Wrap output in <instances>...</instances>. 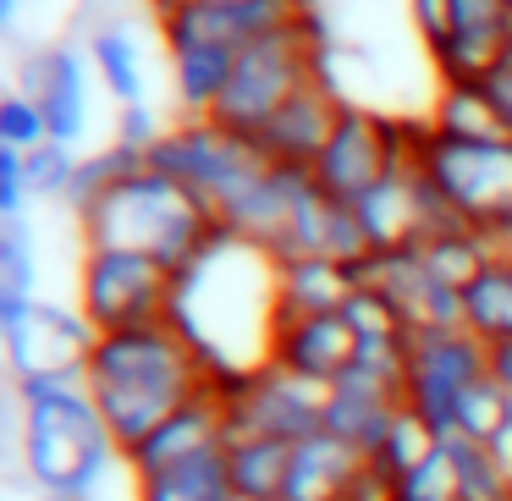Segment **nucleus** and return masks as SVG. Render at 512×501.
I'll list each match as a JSON object with an SVG mask.
<instances>
[{
	"mask_svg": "<svg viewBox=\"0 0 512 501\" xmlns=\"http://www.w3.org/2000/svg\"><path fill=\"white\" fill-rule=\"evenodd\" d=\"M166 320L193 342L215 386L259 375L265 364H276L281 259L221 226L204 243V254L171 276Z\"/></svg>",
	"mask_w": 512,
	"mask_h": 501,
	"instance_id": "obj_1",
	"label": "nucleus"
},
{
	"mask_svg": "<svg viewBox=\"0 0 512 501\" xmlns=\"http://www.w3.org/2000/svg\"><path fill=\"white\" fill-rule=\"evenodd\" d=\"M83 380H89V397L100 408L111 441L122 446V457L133 446H144L177 408H188L193 397H204L215 386L204 358L193 353V342L171 320L105 331L94 342Z\"/></svg>",
	"mask_w": 512,
	"mask_h": 501,
	"instance_id": "obj_2",
	"label": "nucleus"
},
{
	"mask_svg": "<svg viewBox=\"0 0 512 501\" xmlns=\"http://www.w3.org/2000/svg\"><path fill=\"white\" fill-rule=\"evenodd\" d=\"M17 408H23V463L28 479L50 496L94 501L122 446L111 441L100 408L89 397L83 375L17 380Z\"/></svg>",
	"mask_w": 512,
	"mask_h": 501,
	"instance_id": "obj_3",
	"label": "nucleus"
},
{
	"mask_svg": "<svg viewBox=\"0 0 512 501\" xmlns=\"http://www.w3.org/2000/svg\"><path fill=\"white\" fill-rule=\"evenodd\" d=\"M83 248H127V254H149L177 276L182 265L204 254L221 221L193 188H182L177 177L144 166L133 177H122L116 188H105L89 210H78Z\"/></svg>",
	"mask_w": 512,
	"mask_h": 501,
	"instance_id": "obj_4",
	"label": "nucleus"
},
{
	"mask_svg": "<svg viewBox=\"0 0 512 501\" xmlns=\"http://www.w3.org/2000/svg\"><path fill=\"white\" fill-rule=\"evenodd\" d=\"M149 166L177 177L182 188H193L215 210V221H221V215L270 171V160L254 138L221 127L215 116H177V122L155 138Z\"/></svg>",
	"mask_w": 512,
	"mask_h": 501,
	"instance_id": "obj_5",
	"label": "nucleus"
},
{
	"mask_svg": "<svg viewBox=\"0 0 512 501\" xmlns=\"http://www.w3.org/2000/svg\"><path fill=\"white\" fill-rule=\"evenodd\" d=\"M320 56H325V45H320L314 17L243 45L237 50V67H232V83H226L221 105H215V122L243 133V138H254L303 83L320 78Z\"/></svg>",
	"mask_w": 512,
	"mask_h": 501,
	"instance_id": "obj_6",
	"label": "nucleus"
},
{
	"mask_svg": "<svg viewBox=\"0 0 512 501\" xmlns=\"http://www.w3.org/2000/svg\"><path fill=\"white\" fill-rule=\"evenodd\" d=\"M490 375V342H479L468 325H446V331H413L408 342V380H402V402L435 430V441L457 430V402L474 380Z\"/></svg>",
	"mask_w": 512,
	"mask_h": 501,
	"instance_id": "obj_7",
	"label": "nucleus"
},
{
	"mask_svg": "<svg viewBox=\"0 0 512 501\" xmlns=\"http://www.w3.org/2000/svg\"><path fill=\"white\" fill-rule=\"evenodd\" d=\"M78 309L100 336L155 325L171 309V270L127 248H89L78 270Z\"/></svg>",
	"mask_w": 512,
	"mask_h": 501,
	"instance_id": "obj_8",
	"label": "nucleus"
},
{
	"mask_svg": "<svg viewBox=\"0 0 512 501\" xmlns=\"http://www.w3.org/2000/svg\"><path fill=\"white\" fill-rule=\"evenodd\" d=\"M325 391L314 380L292 375L287 364H265L259 375L221 386L226 402V441H248V435H270V441H309L325 430Z\"/></svg>",
	"mask_w": 512,
	"mask_h": 501,
	"instance_id": "obj_9",
	"label": "nucleus"
},
{
	"mask_svg": "<svg viewBox=\"0 0 512 501\" xmlns=\"http://www.w3.org/2000/svg\"><path fill=\"white\" fill-rule=\"evenodd\" d=\"M424 177L452 204L457 221L485 232L512 204V144H452L435 138L424 144Z\"/></svg>",
	"mask_w": 512,
	"mask_h": 501,
	"instance_id": "obj_10",
	"label": "nucleus"
},
{
	"mask_svg": "<svg viewBox=\"0 0 512 501\" xmlns=\"http://www.w3.org/2000/svg\"><path fill=\"white\" fill-rule=\"evenodd\" d=\"M6 336V364H12V380H50V375H83L94 358V331L83 320V309H61V303L39 298L23 320L0 325Z\"/></svg>",
	"mask_w": 512,
	"mask_h": 501,
	"instance_id": "obj_11",
	"label": "nucleus"
},
{
	"mask_svg": "<svg viewBox=\"0 0 512 501\" xmlns=\"http://www.w3.org/2000/svg\"><path fill=\"white\" fill-rule=\"evenodd\" d=\"M358 287L380 292L391 309L408 320V331H446V325H463V292L441 287V281L424 270L419 248H386V254H369L353 265Z\"/></svg>",
	"mask_w": 512,
	"mask_h": 501,
	"instance_id": "obj_12",
	"label": "nucleus"
},
{
	"mask_svg": "<svg viewBox=\"0 0 512 501\" xmlns=\"http://www.w3.org/2000/svg\"><path fill=\"white\" fill-rule=\"evenodd\" d=\"M386 171H391L386 116L369 111V105H347L342 122H336V133H331V144L320 149V160H314V182H320L331 199L358 204Z\"/></svg>",
	"mask_w": 512,
	"mask_h": 501,
	"instance_id": "obj_13",
	"label": "nucleus"
},
{
	"mask_svg": "<svg viewBox=\"0 0 512 501\" xmlns=\"http://www.w3.org/2000/svg\"><path fill=\"white\" fill-rule=\"evenodd\" d=\"M347 100L320 78H309L298 94H292L287 105H281L276 116H270L265 127L254 133V144L265 149L270 166H298V171H314V160H320V149L331 144L336 122H342Z\"/></svg>",
	"mask_w": 512,
	"mask_h": 501,
	"instance_id": "obj_14",
	"label": "nucleus"
},
{
	"mask_svg": "<svg viewBox=\"0 0 512 501\" xmlns=\"http://www.w3.org/2000/svg\"><path fill=\"white\" fill-rule=\"evenodd\" d=\"M402 386L397 380H380L369 369H347L331 391H325V430L342 435L347 446H358L364 457L380 452V441L391 435V424L402 419Z\"/></svg>",
	"mask_w": 512,
	"mask_h": 501,
	"instance_id": "obj_15",
	"label": "nucleus"
},
{
	"mask_svg": "<svg viewBox=\"0 0 512 501\" xmlns=\"http://www.w3.org/2000/svg\"><path fill=\"white\" fill-rule=\"evenodd\" d=\"M23 94L45 111V127L56 144H78L89 127V78H83V56L67 45L34 50L23 67Z\"/></svg>",
	"mask_w": 512,
	"mask_h": 501,
	"instance_id": "obj_16",
	"label": "nucleus"
},
{
	"mask_svg": "<svg viewBox=\"0 0 512 501\" xmlns=\"http://www.w3.org/2000/svg\"><path fill=\"white\" fill-rule=\"evenodd\" d=\"M210 446H226V402H221V386H210L204 397H193L188 408H177L144 446L127 452V468L133 479H155L166 468L188 463V457L210 452Z\"/></svg>",
	"mask_w": 512,
	"mask_h": 501,
	"instance_id": "obj_17",
	"label": "nucleus"
},
{
	"mask_svg": "<svg viewBox=\"0 0 512 501\" xmlns=\"http://www.w3.org/2000/svg\"><path fill=\"white\" fill-rule=\"evenodd\" d=\"M358 358V336L342 314H314V320H287L276 331V364L314 386H336Z\"/></svg>",
	"mask_w": 512,
	"mask_h": 501,
	"instance_id": "obj_18",
	"label": "nucleus"
},
{
	"mask_svg": "<svg viewBox=\"0 0 512 501\" xmlns=\"http://www.w3.org/2000/svg\"><path fill=\"white\" fill-rule=\"evenodd\" d=\"M364 463L369 457L358 446H347L342 435L331 430L309 435V441L292 446V474H287V496L281 501H342Z\"/></svg>",
	"mask_w": 512,
	"mask_h": 501,
	"instance_id": "obj_19",
	"label": "nucleus"
},
{
	"mask_svg": "<svg viewBox=\"0 0 512 501\" xmlns=\"http://www.w3.org/2000/svg\"><path fill=\"white\" fill-rule=\"evenodd\" d=\"M353 292L358 276L342 259H287L281 265V325L314 320V314H342V303Z\"/></svg>",
	"mask_w": 512,
	"mask_h": 501,
	"instance_id": "obj_20",
	"label": "nucleus"
},
{
	"mask_svg": "<svg viewBox=\"0 0 512 501\" xmlns=\"http://www.w3.org/2000/svg\"><path fill=\"white\" fill-rule=\"evenodd\" d=\"M171 56V100L182 116H215L226 83H232L237 50L226 45H188V50H166Z\"/></svg>",
	"mask_w": 512,
	"mask_h": 501,
	"instance_id": "obj_21",
	"label": "nucleus"
},
{
	"mask_svg": "<svg viewBox=\"0 0 512 501\" xmlns=\"http://www.w3.org/2000/svg\"><path fill=\"white\" fill-rule=\"evenodd\" d=\"M424 122H430L435 138H452V144H512L479 83H441Z\"/></svg>",
	"mask_w": 512,
	"mask_h": 501,
	"instance_id": "obj_22",
	"label": "nucleus"
},
{
	"mask_svg": "<svg viewBox=\"0 0 512 501\" xmlns=\"http://www.w3.org/2000/svg\"><path fill=\"white\" fill-rule=\"evenodd\" d=\"M226 463H232V490L243 501H281L292 474V441H270V435L226 441Z\"/></svg>",
	"mask_w": 512,
	"mask_h": 501,
	"instance_id": "obj_23",
	"label": "nucleus"
},
{
	"mask_svg": "<svg viewBox=\"0 0 512 501\" xmlns=\"http://www.w3.org/2000/svg\"><path fill=\"white\" fill-rule=\"evenodd\" d=\"M232 463H226V446L188 457V463L166 468L155 479H138V501H232Z\"/></svg>",
	"mask_w": 512,
	"mask_h": 501,
	"instance_id": "obj_24",
	"label": "nucleus"
},
{
	"mask_svg": "<svg viewBox=\"0 0 512 501\" xmlns=\"http://www.w3.org/2000/svg\"><path fill=\"white\" fill-rule=\"evenodd\" d=\"M463 325L479 342H507L512 336V254H496L463 292Z\"/></svg>",
	"mask_w": 512,
	"mask_h": 501,
	"instance_id": "obj_25",
	"label": "nucleus"
},
{
	"mask_svg": "<svg viewBox=\"0 0 512 501\" xmlns=\"http://www.w3.org/2000/svg\"><path fill=\"white\" fill-rule=\"evenodd\" d=\"M419 259H424V270H430L441 287L468 292V281H474L479 270L496 259V248H490V237L479 232V226H452V232L424 237V243H419Z\"/></svg>",
	"mask_w": 512,
	"mask_h": 501,
	"instance_id": "obj_26",
	"label": "nucleus"
},
{
	"mask_svg": "<svg viewBox=\"0 0 512 501\" xmlns=\"http://www.w3.org/2000/svg\"><path fill=\"white\" fill-rule=\"evenodd\" d=\"M89 61L100 72V83L111 89L116 105H144L149 83H144V56H138V39L122 23H105L89 34Z\"/></svg>",
	"mask_w": 512,
	"mask_h": 501,
	"instance_id": "obj_27",
	"label": "nucleus"
},
{
	"mask_svg": "<svg viewBox=\"0 0 512 501\" xmlns=\"http://www.w3.org/2000/svg\"><path fill=\"white\" fill-rule=\"evenodd\" d=\"M441 446L457 468V501H512V468L496 446L468 435H446Z\"/></svg>",
	"mask_w": 512,
	"mask_h": 501,
	"instance_id": "obj_28",
	"label": "nucleus"
},
{
	"mask_svg": "<svg viewBox=\"0 0 512 501\" xmlns=\"http://www.w3.org/2000/svg\"><path fill=\"white\" fill-rule=\"evenodd\" d=\"M452 435H468V441H485L496 452L512 446V391H501L496 380H474L457 402V430Z\"/></svg>",
	"mask_w": 512,
	"mask_h": 501,
	"instance_id": "obj_29",
	"label": "nucleus"
},
{
	"mask_svg": "<svg viewBox=\"0 0 512 501\" xmlns=\"http://www.w3.org/2000/svg\"><path fill=\"white\" fill-rule=\"evenodd\" d=\"M435 446H441V441H435V430H430V424H424L413 408H402V419L391 424V435L380 441V452L369 457V463H375L380 474H386L391 485H397V479H402V474H413V468H419L424 457L435 452Z\"/></svg>",
	"mask_w": 512,
	"mask_h": 501,
	"instance_id": "obj_30",
	"label": "nucleus"
},
{
	"mask_svg": "<svg viewBox=\"0 0 512 501\" xmlns=\"http://www.w3.org/2000/svg\"><path fill=\"white\" fill-rule=\"evenodd\" d=\"M34 281V232H28V221H6L0 226V298H34Z\"/></svg>",
	"mask_w": 512,
	"mask_h": 501,
	"instance_id": "obj_31",
	"label": "nucleus"
},
{
	"mask_svg": "<svg viewBox=\"0 0 512 501\" xmlns=\"http://www.w3.org/2000/svg\"><path fill=\"white\" fill-rule=\"evenodd\" d=\"M342 320L353 325L358 342H413L408 320H402V314L391 309V303L380 298V292H369V287H358L353 298L342 303Z\"/></svg>",
	"mask_w": 512,
	"mask_h": 501,
	"instance_id": "obj_32",
	"label": "nucleus"
},
{
	"mask_svg": "<svg viewBox=\"0 0 512 501\" xmlns=\"http://www.w3.org/2000/svg\"><path fill=\"white\" fill-rule=\"evenodd\" d=\"M23 166H28V188H34V199H56V204H67V193H72V177H78V155H72V144H39L34 155H23Z\"/></svg>",
	"mask_w": 512,
	"mask_h": 501,
	"instance_id": "obj_33",
	"label": "nucleus"
},
{
	"mask_svg": "<svg viewBox=\"0 0 512 501\" xmlns=\"http://www.w3.org/2000/svg\"><path fill=\"white\" fill-rule=\"evenodd\" d=\"M0 144H6V149H23V155H34L39 144H50L45 111H39V105L28 100L23 89L0 100Z\"/></svg>",
	"mask_w": 512,
	"mask_h": 501,
	"instance_id": "obj_34",
	"label": "nucleus"
},
{
	"mask_svg": "<svg viewBox=\"0 0 512 501\" xmlns=\"http://www.w3.org/2000/svg\"><path fill=\"white\" fill-rule=\"evenodd\" d=\"M408 23L424 50L446 45V34H452V0H408Z\"/></svg>",
	"mask_w": 512,
	"mask_h": 501,
	"instance_id": "obj_35",
	"label": "nucleus"
},
{
	"mask_svg": "<svg viewBox=\"0 0 512 501\" xmlns=\"http://www.w3.org/2000/svg\"><path fill=\"white\" fill-rule=\"evenodd\" d=\"M160 133H166V127L155 122L149 100H144V105H122V116H116V144H127V149H138V155H149Z\"/></svg>",
	"mask_w": 512,
	"mask_h": 501,
	"instance_id": "obj_36",
	"label": "nucleus"
},
{
	"mask_svg": "<svg viewBox=\"0 0 512 501\" xmlns=\"http://www.w3.org/2000/svg\"><path fill=\"white\" fill-rule=\"evenodd\" d=\"M479 89H485V100H490V105H496L501 127H507V138H512V61H507V67L490 72V78L479 83Z\"/></svg>",
	"mask_w": 512,
	"mask_h": 501,
	"instance_id": "obj_37",
	"label": "nucleus"
},
{
	"mask_svg": "<svg viewBox=\"0 0 512 501\" xmlns=\"http://www.w3.org/2000/svg\"><path fill=\"white\" fill-rule=\"evenodd\" d=\"M490 380L501 391H512V336L507 342H490Z\"/></svg>",
	"mask_w": 512,
	"mask_h": 501,
	"instance_id": "obj_38",
	"label": "nucleus"
},
{
	"mask_svg": "<svg viewBox=\"0 0 512 501\" xmlns=\"http://www.w3.org/2000/svg\"><path fill=\"white\" fill-rule=\"evenodd\" d=\"M149 6V17H155V23H166V17H177L182 6H193V0H144Z\"/></svg>",
	"mask_w": 512,
	"mask_h": 501,
	"instance_id": "obj_39",
	"label": "nucleus"
},
{
	"mask_svg": "<svg viewBox=\"0 0 512 501\" xmlns=\"http://www.w3.org/2000/svg\"><path fill=\"white\" fill-rule=\"evenodd\" d=\"M0 28H17V0H0Z\"/></svg>",
	"mask_w": 512,
	"mask_h": 501,
	"instance_id": "obj_40",
	"label": "nucleus"
},
{
	"mask_svg": "<svg viewBox=\"0 0 512 501\" xmlns=\"http://www.w3.org/2000/svg\"><path fill=\"white\" fill-rule=\"evenodd\" d=\"M199 6H232V0H199Z\"/></svg>",
	"mask_w": 512,
	"mask_h": 501,
	"instance_id": "obj_41",
	"label": "nucleus"
},
{
	"mask_svg": "<svg viewBox=\"0 0 512 501\" xmlns=\"http://www.w3.org/2000/svg\"><path fill=\"white\" fill-rule=\"evenodd\" d=\"M50 501H78V496H50Z\"/></svg>",
	"mask_w": 512,
	"mask_h": 501,
	"instance_id": "obj_42",
	"label": "nucleus"
}]
</instances>
